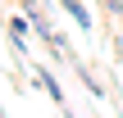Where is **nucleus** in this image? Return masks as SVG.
<instances>
[{"instance_id":"nucleus-1","label":"nucleus","mask_w":123,"mask_h":118,"mask_svg":"<svg viewBox=\"0 0 123 118\" xmlns=\"http://www.w3.org/2000/svg\"><path fill=\"white\" fill-rule=\"evenodd\" d=\"M32 77H37V82H41V91H46L59 109H64V86H59V77H55L50 68H32Z\"/></svg>"},{"instance_id":"nucleus-2","label":"nucleus","mask_w":123,"mask_h":118,"mask_svg":"<svg viewBox=\"0 0 123 118\" xmlns=\"http://www.w3.org/2000/svg\"><path fill=\"white\" fill-rule=\"evenodd\" d=\"M9 36H14V50L18 55H27V36H32V18L23 14V18H9Z\"/></svg>"},{"instance_id":"nucleus-3","label":"nucleus","mask_w":123,"mask_h":118,"mask_svg":"<svg viewBox=\"0 0 123 118\" xmlns=\"http://www.w3.org/2000/svg\"><path fill=\"white\" fill-rule=\"evenodd\" d=\"M59 5H64V14H68V18H73V23H78L82 32H91V27H96V18H91V9H87L82 0H59Z\"/></svg>"},{"instance_id":"nucleus-4","label":"nucleus","mask_w":123,"mask_h":118,"mask_svg":"<svg viewBox=\"0 0 123 118\" xmlns=\"http://www.w3.org/2000/svg\"><path fill=\"white\" fill-rule=\"evenodd\" d=\"M0 118H5V114H0Z\"/></svg>"}]
</instances>
